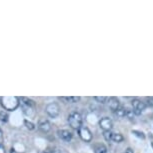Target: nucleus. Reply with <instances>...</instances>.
Wrapping results in <instances>:
<instances>
[{
    "label": "nucleus",
    "mask_w": 153,
    "mask_h": 153,
    "mask_svg": "<svg viewBox=\"0 0 153 153\" xmlns=\"http://www.w3.org/2000/svg\"><path fill=\"white\" fill-rule=\"evenodd\" d=\"M82 115L77 111H73L68 116V123L71 128L78 130L80 127H82Z\"/></svg>",
    "instance_id": "obj_3"
},
{
    "label": "nucleus",
    "mask_w": 153,
    "mask_h": 153,
    "mask_svg": "<svg viewBox=\"0 0 153 153\" xmlns=\"http://www.w3.org/2000/svg\"><path fill=\"white\" fill-rule=\"evenodd\" d=\"M94 153H107V147L103 143H95L93 145Z\"/></svg>",
    "instance_id": "obj_11"
},
{
    "label": "nucleus",
    "mask_w": 153,
    "mask_h": 153,
    "mask_svg": "<svg viewBox=\"0 0 153 153\" xmlns=\"http://www.w3.org/2000/svg\"><path fill=\"white\" fill-rule=\"evenodd\" d=\"M24 124H25V126L27 127L29 130H33L34 128H35V125L32 123V122H30V121H28V120H24Z\"/></svg>",
    "instance_id": "obj_19"
},
{
    "label": "nucleus",
    "mask_w": 153,
    "mask_h": 153,
    "mask_svg": "<svg viewBox=\"0 0 153 153\" xmlns=\"http://www.w3.org/2000/svg\"><path fill=\"white\" fill-rule=\"evenodd\" d=\"M61 99L65 100L66 102L69 103H76L80 100L79 96H69V97H61Z\"/></svg>",
    "instance_id": "obj_14"
},
{
    "label": "nucleus",
    "mask_w": 153,
    "mask_h": 153,
    "mask_svg": "<svg viewBox=\"0 0 153 153\" xmlns=\"http://www.w3.org/2000/svg\"><path fill=\"white\" fill-rule=\"evenodd\" d=\"M19 104L21 105V108L23 110V113L27 116H33L34 115V109H35V103L34 101L27 97H21L19 98Z\"/></svg>",
    "instance_id": "obj_2"
},
{
    "label": "nucleus",
    "mask_w": 153,
    "mask_h": 153,
    "mask_svg": "<svg viewBox=\"0 0 153 153\" xmlns=\"http://www.w3.org/2000/svg\"><path fill=\"white\" fill-rule=\"evenodd\" d=\"M124 140V137L122 136V134L120 133H112L111 135V141H114L116 143H120Z\"/></svg>",
    "instance_id": "obj_12"
},
{
    "label": "nucleus",
    "mask_w": 153,
    "mask_h": 153,
    "mask_svg": "<svg viewBox=\"0 0 153 153\" xmlns=\"http://www.w3.org/2000/svg\"><path fill=\"white\" fill-rule=\"evenodd\" d=\"M114 114L116 115L118 118H123L124 116H126V109L124 107H120L117 109V110L114 111Z\"/></svg>",
    "instance_id": "obj_13"
},
{
    "label": "nucleus",
    "mask_w": 153,
    "mask_h": 153,
    "mask_svg": "<svg viewBox=\"0 0 153 153\" xmlns=\"http://www.w3.org/2000/svg\"><path fill=\"white\" fill-rule=\"evenodd\" d=\"M10 153H18V152H16V150L12 148V149L10 150Z\"/></svg>",
    "instance_id": "obj_26"
},
{
    "label": "nucleus",
    "mask_w": 153,
    "mask_h": 153,
    "mask_svg": "<svg viewBox=\"0 0 153 153\" xmlns=\"http://www.w3.org/2000/svg\"><path fill=\"white\" fill-rule=\"evenodd\" d=\"M38 129L41 132H43V133H47L51 129V124L48 120L41 119V120H39V122H38Z\"/></svg>",
    "instance_id": "obj_8"
},
{
    "label": "nucleus",
    "mask_w": 153,
    "mask_h": 153,
    "mask_svg": "<svg viewBox=\"0 0 153 153\" xmlns=\"http://www.w3.org/2000/svg\"><path fill=\"white\" fill-rule=\"evenodd\" d=\"M122 153H134V152H133V150H132L131 148H127L125 151L122 152Z\"/></svg>",
    "instance_id": "obj_23"
},
{
    "label": "nucleus",
    "mask_w": 153,
    "mask_h": 153,
    "mask_svg": "<svg viewBox=\"0 0 153 153\" xmlns=\"http://www.w3.org/2000/svg\"><path fill=\"white\" fill-rule=\"evenodd\" d=\"M99 126L103 131H111V129L113 128V122L111 118L103 117L99 120Z\"/></svg>",
    "instance_id": "obj_6"
},
{
    "label": "nucleus",
    "mask_w": 153,
    "mask_h": 153,
    "mask_svg": "<svg viewBox=\"0 0 153 153\" xmlns=\"http://www.w3.org/2000/svg\"><path fill=\"white\" fill-rule=\"evenodd\" d=\"M57 135H58V137L60 139H62L63 141H66V142H69L72 137H73V135L69 130L67 129H59L58 131H57Z\"/></svg>",
    "instance_id": "obj_7"
},
{
    "label": "nucleus",
    "mask_w": 153,
    "mask_h": 153,
    "mask_svg": "<svg viewBox=\"0 0 153 153\" xmlns=\"http://www.w3.org/2000/svg\"><path fill=\"white\" fill-rule=\"evenodd\" d=\"M151 145H152V147H153V142H152V143H151Z\"/></svg>",
    "instance_id": "obj_27"
},
{
    "label": "nucleus",
    "mask_w": 153,
    "mask_h": 153,
    "mask_svg": "<svg viewBox=\"0 0 153 153\" xmlns=\"http://www.w3.org/2000/svg\"><path fill=\"white\" fill-rule=\"evenodd\" d=\"M107 105H108L109 109H111L112 111L117 110V109L120 107L119 100H118L116 97H109L107 99Z\"/></svg>",
    "instance_id": "obj_9"
},
{
    "label": "nucleus",
    "mask_w": 153,
    "mask_h": 153,
    "mask_svg": "<svg viewBox=\"0 0 153 153\" xmlns=\"http://www.w3.org/2000/svg\"><path fill=\"white\" fill-rule=\"evenodd\" d=\"M0 153H5V148L2 144H0Z\"/></svg>",
    "instance_id": "obj_24"
},
{
    "label": "nucleus",
    "mask_w": 153,
    "mask_h": 153,
    "mask_svg": "<svg viewBox=\"0 0 153 153\" xmlns=\"http://www.w3.org/2000/svg\"><path fill=\"white\" fill-rule=\"evenodd\" d=\"M146 106L153 107V97H146Z\"/></svg>",
    "instance_id": "obj_21"
},
{
    "label": "nucleus",
    "mask_w": 153,
    "mask_h": 153,
    "mask_svg": "<svg viewBox=\"0 0 153 153\" xmlns=\"http://www.w3.org/2000/svg\"><path fill=\"white\" fill-rule=\"evenodd\" d=\"M0 102L3 108H5V110L13 111L18 107L19 98L16 96H3L0 98Z\"/></svg>",
    "instance_id": "obj_1"
},
{
    "label": "nucleus",
    "mask_w": 153,
    "mask_h": 153,
    "mask_svg": "<svg viewBox=\"0 0 153 153\" xmlns=\"http://www.w3.org/2000/svg\"><path fill=\"white\" fill-rule=\"evenodd\" d=\"M46 113H47L49 116L52 118H56L60 113V107L59 105L55 102L49 103V104L46 106Z\"/></svg>",
    "instance_id": "obj_4"
},
{
    "label": "nucleus",
    "mask_w": 153,
    "mask_h": 153,
    "mask_svg": "<svg viewBox=\"0 0 153 153\" xmlns=\"http://www.w3.org/2000/svg\"><path fill=\"white\" fill-rule=\"evenodd\" d=\"M42 153H61V152H60V150L57 147H48Z\"/></svg>",
    "instance_id": "obj_15"
},
{
    "label": "nucleus",
    "mask_w": 153,
    "mask_h": 153,
    "mask_svg": "<svg viewBox=\"0 0 153 153\" xmlns=\"http://www.w3.org/2000/svg\"><path fill=\"white\" fill-rule=\"evenodd\" d=\"M131 104H132V106H133L134 110H137V111H140V112H142L144 109L146 108L145 102H143V101H141L139 99H133L131 102Z\"/></svg>",
    "instance_id": "obj_10"
},
{
    "label": "nucleus",
    "mask_w": 153,
    "mask_h": 153,
    "mask_svg": "<svg viewBox=\"0 0 153 153\" xmlns=\"http://www.w3.org/2000/svg\"><path fill=\"white\" fill-rule=\"evenodd\" d=\"M94 99L96 100L98 103H102V104H103V103L107 102L108 97H105V96H95Z\"/></svg>",
    "instance_id": "obj_17"
},
{
    "label": "nucleus",
    "mask_w": 153,
    "mask_h": 153,
    "mask_svg": "<svg viewBox=\"0 0 153 153\" xmlns=\"http://www.w3.org/2000/svg\"><path fill=\"white\" fill-rule=\"evenodd\" d=\"M2 139H3V136H2V131H1V129H0V144H1V142H2Z\"/></svg>",
    "instance_id": "obj_25"
},
{
    "label": "nucleus",
    "mask_w": 153,
    "mask_h": 153,
    "mask_svg": "<svg viewBox=\"0 0 153 153\" xmlns=\"http://www.w3.org/2000/svg\"><path fill=\"white\" fill-rule=\"evenodd\" d=\"M132 133L136 135L137 137H139V138H142V139H144L145 138V135H144L142 132H140V131H137V130H132Z\"/></svg>",
    "instance_id": "obj_22"
},
{
    "label": "nucleus",
    "mask_w": 153,
    "mask_h": 153,
    "mask_svg": "<svg viewBox=\"0 0 153 153\" xmlns=\"http://www.w3.org/2000/svg\"><path fill=\"white\" fill-rule=\"evenodd\" d=\"M111 135H112L111 131H103V137L105 138L106 141H111Z\"/></svg>",
    "instance_id": "obj_18"
},
{
    "label": "nucleus",
    "mask_w": 153,
    "mask_h": 153,
    "mask_svg": "<svg viewBox=\"0 0 153 153\" xmlns=\"http://www.w3.org/2000/svg\"><path fill=\"white\" fill-rule=\"evenodd\" d=\"M78 134L83 141H85V142H91L92 133L87 127H85V126L80 127V128L78 129Z\"/></svg>",
    "instance_id": "obj_5"
},
{
    "label": "nucleus",
    "mask_w": 153,
    "mask_h": 153,
    "mask_svg": "<svg viewBox=\"0 0 153 153\" xmlns=\"http://www.w3.org/2000/svg\"><path fill=\"white\" fill-rule=\"evenodd\" d=\"M0 121L4 123L8 121V114L5 111H0Z\"/></svg>",
    "instance_id": "obj_16"
},
{
    "label": "nucleus",
    "mask_w": 153,
    "mask_h": 153,
    "mask_svg": "<svg viewBox=\"0 0 153 153\" xmlns=\"http://www.w3.org/2000/svg\"><path fill=\"white\" fill-rule=\"evenodd\" d=\"M126 116L128 117L129 119H133V117H134L133 110H130V109H126Z\"/></svg>",
    "instance_id": "obj_20"
}]
</instances>
